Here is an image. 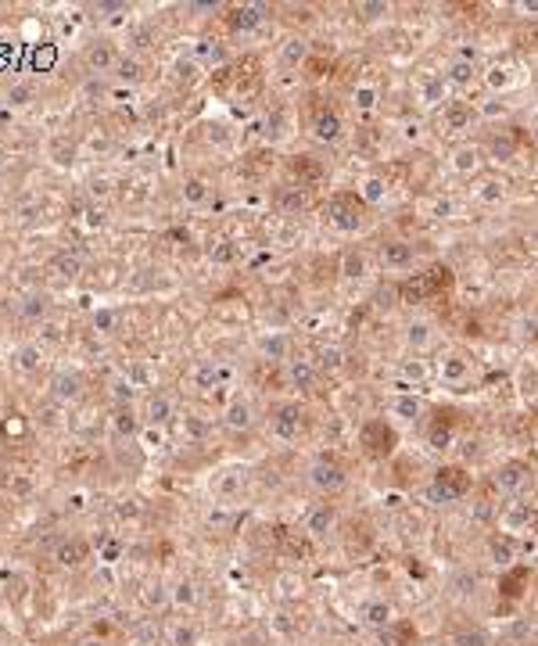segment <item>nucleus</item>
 Segmentation results:
<instances>
[{"label":"nucleus","instance_id":"nucleus-16","mask_svg":"<svg viewBox=\"0 0 538 646\" xmlns=\"http://www.w3.org/2000/svg\"><path fill=\"white\" fill-rule=\"evenodd\" d=\"M477 166H481V151H477L474 144H463V147L452 151V169H456V173L467 176V173H474Z\"/></svg>","mask_w":538,"mask_h":646},{"label":"nucleus","instance_id":"nucleus-26","mask_svg":"<svg viewBox=\"0 0 538 646\" xmlns=\"http://www.w3.org/2000/svg\"><path fill=\"white\" fill-rule=\"evenodd\" d=\"M449 79H452V83H459V86H463V83H470V79H474V58L459 54V58L449 65Z\"/></svg>","mask_w":538,"mask_h":646},{"label":"nucleus","instance_id":"nucleus-45","mask_svg":"<svg viewBox=\"0 0 538 646\" xmlns=\"http://www.w3.org/2000/svg\"><path fill=\"white\" fill-rule=\"evenodd\" d=\"M187 198H190V201H201V198H205V183H201V180H190V183H187Z\"/></svg>","mask_w":538,"mask_h":646},{"label":"nucleus","instance_id":"nucleus-25","mask_svg":"<svg viewBox=\"0 0 538 646\" xmlns=\"http://www.w3.org/2000/svg\"><path fill=\"white\" fill-rule=\"evenodd\" d=\"M227 424H230V427H241V431H248V427L255 424V416H251V406H248V402H234V406L227 409Z\"/></svg>","mask_w":538,"mask_h":646},{"label":"nucleus","instance_id":"nucleus-31","mask_svg":"<svg viewBox=\"0 0 538 646\" xmlns=\"http://www.w3.org/2000/svg\"><path fill=\"white\" fill-rule=\"evenodd\" d=\"M391 413H395V416H402V420H413V416L420 413V402H416L413 395H399V399L391 402Z\"/></svg>","mask_w":538,"mask_h":646},{"label":"nucleus","instance_id":"nucleus-36","mask_svg":"<svg viewBox=\"0 0 538 646\" xmlns=\"http://www.w3.org/2000/svg\"><path fill=\"white\" fill-rule=\"evenodd\" d=\"M352 97H355V104L362 108V112H370V108L377 104V90H373V86H355Z\"/></svg>","mask_w":538,"mask_h":646},{"label":"nucleus","instance_id":"nucleus-34","mask_svg":"<svg viewBox=\"0 0 538 646\" xmlns=\"http://www.w3.org/2000/svg\"><path fill=\"white\" fill-rule=\"evenodd\" d=\"M503 194H506V191H503V180H484V183H481V191H477V198H481V201H488V205L503 201Z\"/></svg>","mask_w":538,"mask_h":646},{"label":"nucleus","instance_id":"nucleus-12","mask_svg":"<svg viewBox=\"0 0 538 646\" xmlns=\"http://www.w3.org/2000/svg\"><path fill=\"white\" fill-rule=\"evenodd\" d=\"M427 442L435 449H449L452 446V413H438L427 427Z\"/></svg>","mask_w":538,"mask_h":646},{"label":"nucleus","instance_id":"nucleus-32","mask_svg":"<svg viewBox=\"0 0 538 646\" xmlns=\"http://www.w3.org/2000/svg\"><path fill=\"white\" fill-rule=\"evenodd\" d=\"M262 352L269 356V359H287V352H291V345H287V338H265L262 341Z\"/></svg>","mask_w":538,"mask_h":646},{"label":"nucleus","instance_id":"nucleus-42","mask_svg":"<svg viewBox=\"0 0 538 646\" xmlns=\"http://www.w3.org/2000/svg\"><path fill=\"white\" fill-rule=\"evenodd\" d=\"M488 86H496V90L510 86V72H506V69H492V72H488Z\"/></svg>","mask_w":538,"mask_h":646},{"label":"nucleus","instance_id":"nucleus-44","mask_svg":"<svg viewBox=\"0 0 538 646\" xmlns=\"http://www.w3.org/2000/svg\"><path fill=\"white\" fill-rule=\"evenodd\" d=\"M54 269H62V277H72L79 266H76V259H58V262H54Z\"/></svg>","mask_w":538,"mask_h":646},{"label":"nucleus","instance_id":"nucleus-35","mask_svg":"<svg viewBox=\"0 0 538 646\" xmlns=\"http://www.w3.org/2000/svg\"><path fill=\"white\" fill-rule=\"evenodd\" d=\"M402 377H406V381H416V385H420L423 377H427V366H423L420 359H409V363H402Z\"/></svg>","mask_w":538,"mask_h":646},{"label":"nucleus","instance_id":"nucleus-48","mask_svg":"<svg viewBox=\"0 0 538 646\" xmlns=\"http://www.w3.org/2000/svg\"><path fill=\"white\" fill-rule=\"evenodd\" d=\"M527 241H531V248H538V223L531 227V234H527Z\"/></svg>","mask_w":538,"mask_h":646},{"label":"nucleus","instance_id":"nucleus-9","mask_svg":"<svg viewBox=\"0 0 538 646\" xmlns=\"http://www.w3.org/2000/svg\"><path fill=\"white\" fill-rule=\"evenodd\" d=\"M312 137H316V140H327V144H334V140L341 137V115L334 112V108H319V112H316V119H312Z\"/></svg>","mask_w":538,"mask_h":646},{"label":"nucleus","instance_id":"nucleus-19","mask_svg":"<svg viewBox=\"0 0 538 646\" xmlns=\"http://www.w3.org/2000/svg\"><path fill=\"white\" fill-rule=\"evenodd\" d=\"M294 176H298V187H305V183L323 180V176H327V169H323L319 162H312V158H298L294 162Z\"/></svg>","mask_w":538,"mask_h":646},{"label":"nucleus","instance_id":"nucleus-22","mask_svg":"<svg viewBox=\"0 0 538 646\" xmlns=\"http://www.w3.org/2000/svg\"><path fill=\"white\" fill-rule=\"evenodd\" d=\"M381 642H384V646H413V628L391 621L388 628H381Z\"/></svg>","mask_w":538,"mask_h":646},{"label":"nucleus","instance_id":"nucleus-3","mask_svg":"<svg viewBox=\"0 0 538 646\" xmlns=\"http://www.w3.org/2000/svg\"><path fill=\"white\" fill-rule=\"evenodd\" d=\"M309 484H312L316 492H323V496H334V492H341L345 484H348V470L334 456H319L309 467Z\"/></svg>","mask_w":538,"mask_h":646},{"label":"nucleus","instance_id":"nucleus-11","mask_svg":"<svg viewBox=\"0 0 538 646\" xmlns=\"http://www.w3.org/2000/svg\"><path fill=\"white\" fill-rule=\"evenodd\" d=\"M438 377H442L445 385H463L467 377H470V359L467 356H445L438 363Z\"/></svg>","mask_w":538,"mask_h":646},{"label":"nucleus","instance_id":"nucleus-46","mask_svg":"<svg viewBox=\"0 0 538 646\" xmlns=\"http://www.w3.org/2000/svg\"><path fill=\"white\" fill-rule=\"evenodd\" d=\"M524 334H527L531 341H538V319H527V323H524Z\"/></svg>","mask_w":538,"mask_h":646},{"label":"nucleus","instance_id":"nucleus-10","mask_svg":"<svg viewBox=\"0 0 538 646\" xmlns=\"http://www.w3.org/2000/svg\"><path fill=\"white\" fill-rule=\"evenodd\" d=\"M442 119H445V130H449V133H463V130H470V123H474V108H470L467 101H449L445 112H442Z\"/></svg>","mask_w":538,"mask_h":646},{"label":"nucleus","instance_id":"nucleus-1","mask_svg":"<svg viewBox=\"0 0 538 646\" xmlns=\"http://www.w3.org/2000/svg\"><path fill=\"white\" fill-rule=\"evenodd\" d=\"M470 484H474L470 470H463V467H442L435 477H430L427 496L435 499V503H456V499H463L470 492Z\"/></svg>","mask_w":538,"mask_h":646},{"label":"nucleus","instance_id":"nucleus-20","mask_svg":"<svg viewBox=\"0 0 538 646\" xmlns=\"http://www.w3.org/2000/svg\"><path fill=\"white\" fill-rule=\"evenodd\" d=\"M445 97V79L442 76H423L420 79V101L423 104H438Z\"/></svg>","mask_w":538,"mask_h":646},{"label":"nucleus","instance_id":"nucleus-39","mask_svg":"<svg viewBox=\"0 0 538 646\" xmlns=\"http://www.w3.org/2000/svg\"><path fill=\"white\" fill-rule=\"evenodd\" d=\"M355 11H362V18H381V15H388V4L384 0H373V4H359Z\"/></svg>","mask_w":538,"mask_h":646},{"label":"nucleus","instance_id":"nucleus-38","mask_svg":"<svg viewBox=\"0 0 538 646\" xmlns=\"http://www.w3.org/2000/svg\"><path fill=\"white\" fill-rule=\"evenodd\" d=\"M513 147H517V140H513V137H496V140H492L496 158H510V154H513Z\"/></svg>","mask_w":538,"mask_h":646},{"label":"nucleus","instance_id":"nucleus-6","mask_svg":"<svg viewBox=\"0 0 538 646\" xmlns=\"http://www.w3.org/2000/svg\"><path fill=\"white\" fill-rule=\"evenodd\" d=\"M377 259H381V266L388 269V273H402V269H413L416 251H413L409 241H384L381 251H377Z\"/></svg>","mask_w":538,"mask_h":646},{"label":"nucleus","instance_id":"nucleus-43","mask_svg":"<svg viewBox=\"0 0 538 646\" xmlns=\"http://www.w3.org/2000/svg\"><path fill=\"white\" fill-rule=\"evenodd\" d=\"M169 416V402L166 399H154L151 402V420H166Z\"/></svg>","mask_w":538,"mask_h":646},{"label":"nucleus","instance_id":"nucleus-5","mask_svg":"<svg viewBox=\"0 0 538 646\" xmlns=\"http://www.w3.org/2000/svg\"><path fill=\"white\" fill-rule=\"evenodd\" d=\"M496 489L506 492V496H520L531 489V467L524 460H510L496 470Z\"/></svg>","mask_w":538,"mask_h":646},{"label":"nucleus","instance_id":"nucleus-2","mask_svg":"<svg viewBox=\"0 0 538 646\" xmlns=\"http://www.w3.org/2000/svg\"><path fill=\"white\" fill-rule=\"evenodd\" d=\"M327 220H331L334 230L355 234V230L366 227V212H362V205H359L352 194H334V198L327 201Z\"/></svg>","mask_w":538,"mask_h":646},{"label":"nucleus","instance_id":"nucleus-24","mask_svg":"<svg viewBox=\"0 0 538 646\" xmlns=\"http://www.w3.org/2000/svg\"><path fill=\"white\" fill-rule=\"evenodd\" d=\"M406 341L420 352V348H427L430 345V323L427 319H416V323H409L406 327Z\"/></svg>","mask_w":538,"mask_h":646},{"label":"nucleus","instance_id":"nucleus-37","mask_svg":"<svg viewBox=\"0 0 538 646\" xmlns=\"http://www.w3.org/2000/svg\"><path fill=\"white\" fill-rule=\"evenodd\" d=\"M194 639H198L194 625H176V628H173V642H176V646H194Z\"/></svg>","mask_w":538,"mask_h":646},{"label":"nucleus","instance_id":"nucleus-21","mask_svg":"<svg viewBox=\"0 0 538 646\" xmlns=\"http://www.w3.org/2000/svg\"><path fill=\"white\" fill-rule=\"evenodd\" d=\"M277 205H280V212L294 215V212L305 208V191H302V187H284V191L277 194Z\"/></svg>","mask_w":538,"mask_h":646},{"label":"nucleus","instance_id":"nucleus-8","mask_svg":"<svg viewBox=\"0 0 538 646\" xmlns=\"http://www.w3.org/2000/svg\"><path fill=\"white\" fill-rule=\"evenodd\" d=\"M334 524H338V510H334L331 503H319V506L309 514V521H305V531H309L312 538H327V535L334 531Z\"/></svg>","mask_w":538,"mask_h":646},{"label":"nucleus","instance_id":"nucleus-49","mask_svg":"<svg viewBox=\"0 0 538 646\" xmlns=\"http://www.w3.org/2000/svg\"><path fill=\"white\" fill-rule=\"evenodd\" d=\"M534 140H538V133H534Z\"/></svg>","mask_w":538,"mask_h":646},{"label":"nucleus","instance_id":"nucleus-14","mask_svg":"<svg viewBox=\"0 0 538 646\" xmlns=\"http://www.w3.org/2000/svg\"><path fill=\"white\" fill-rule=\"evenodd\" d=\"M488 553H492V560H496L499 567H510V564H513V557H517V543H513L510 535H492Z\"/></svg>","mask_w":538,"mask_h":646},{"label":"nucleus","instance_id":"nucleus-41","mask_svg":"<svg viewBox=\"0 0 538 646\" xmlns=\"http://www.w3.org/2000/svg\"><path fill=\"white\" fill-rule=\"evenodd\" d=\"M173 596H176V604H194V585L190 582H180Z\"/></svg>","mask_w":538,"mask_h":646},{"label":"nucleus","instance_id":"nucleus-4","mask_svg":"<svg viewBox=\"0 0 538 646\" xmlns=\"http://www.w3.org/2000/svg\"><path fill=\"white\" fill-rule=\"evenodd\" d=\"M359 442H362V449L370 453V456H391L395 453V431L384 424V420H370L366 427H362V435H359Z\"/></svg>","mask_w":538,"mask_h":646},{"label":"nucleus","instance_id":"nucleus-27","mask_svg":"<svg viewBox=\"0 0 538 646\" xmlns=\"http://www.w3.org/2000/svg\"><path fill=\"white\" fill-rule=\"evenodd\" d=\"M531 521V510H527V503H517V506H510L506 514H503V524H506V531H517V528H524Z\"/></svg>","mask_w":538,"mask_h":646},{"label":"nucleus","instance_id":"nucleus-30","mask_svg":"<svg viewBox=\"0 0 538 646\" xmlns=\"http://www.w3.org/2000/svg\"><path fill=\"white\" fill-rule=\"evenodd\" d=\"M262 11H265V8H258V4L241 8V11H237V18H234V26H237V29H255V26L262 22Z\"/></svg>","mask_w":538,"mask_h":646},{"label":"nucleus","instance_id":"nucleus-13","mask_svg":"<svg viewBox=\"0 0 538 646\" xmlns=\"http://www.w3.org/2000/svg\"><path fill=\"white\" fill-rule=\"evenodd\" d=\"M287 377H291V385H294V388L309 392V388L316 385V366H312L309 359H291V366H287Z\"/></svg>","mask_w":538,"mask_h":646},{"label":"nucleus","instance_id":"nucleus-28","mask_svg":"<svg viewBox=\"0 0 538 646\" xmlns=\"http://www.w3.org/2000/svg\"><path fill=\"white\" fill-rule=\"evenodd\" d=\"M452 646H492V639L484 635L481 628H463V632H456Z\"/></svg>","mask_w":538,"mask_h":646},{"label":"nucleus","instance_id":"nucleus-15","mask_svg":"<svg viewBox=\"0 0 538 646\" xmlns=\"http://www.w3.org/2000/svg\"><path fill=\"white\" fill-rule=\"evenodd\" d=\"M362 621L366 625H373V628H388L391 625V607L384 604V600H370V604H362Z\"/></svg>","mask_w":538,"mask_h":646},{"label":"nucleus","instance_id":"nucleus-47","mask_svg":"<svg viewBox=\"0 0 538 646\" xmlns=\"http://www.w3.org/2000/svg\"><path fill=\"white\" fill-rule=\"evenodd\" d=\"M79 646H115V642H108V639H83Z\"/></svg>","mask_w":538,"mask_h":646},{"label":"nucleus","instance_id":"nucleus-18","mask_svg":"<svg viewBox=\"0 0 538 646\" xmlns=\"http://www.w3.org/2000/svg\"><path fill=\"white\" fill-rule=\"evenodd\" d=\"M83 557H86V546L79 543V538H69V543H62L58 553H54V560H58L62 567H76Z\"/></svg>","mask_w":538,"mask_h":646},{"label":"nucleus","instance_id":"nucleus-7","mask_svg":"<svg viewBox=\"0 0 538 646\" xmlns=\"http://www.w3.org/2000/svg\"><path fill=\"white\" fill-rule=\"evenodd\" d=\"M302 431H305V413H302L294 402H287V406H280V409L273 413V435H277V438L294 442Z\"/></svg>","mask_w":538,"mask_h":646},{"label":"nucleus","instance_id":"nucleus-17","mask_svg":"<svg viewBox=\"0 0 538 646\" xmlns=\"http://www.w3.org/2000/svg\"><path fill=\"white\" fill-rule=\"evenodd\" d=\"M341 277H348V280H362L366 277V255L359 248H348L341 255Z\"/></svg>","mask_w":538,"mask_h":646},{"label":"nucleus","instance_id":"nucleus-23","mask_svg":"<svg viewBox=\"0 0 538 646\" xmlns=\"http://www.w3.org/2000/svg\"><path fill=\"white\" fill-rule=\"evenodd\" d=\"M305 54H309V43L294 36V40H287V43L280 47V62H284V65H302Z\"/></svg>","mask_w":538,"mask_h":646},{"label":"nucleus","instance_id":"nucleus-29","mask_svg":"<svg viewBox=\"0 0 538 646\" xmlns=\"http://www.w3.org/2000/svg\"><path fill=\"white\" fill-rule=\"evenodd\" d=\"M384 194H388L384 180H377V176H370V180L362 183V201H366V205H381V201H384Z\"/></svg>","mask_w":538,"mask_h":646},{"label":"nucleus","instance_id":"nucleus-40","mask_svg":"<svg viewBox=\"0 0 538 646\" xmlns=\"http://www.w3.org/2000/svg\"><path fill=\"white\" fill-rule=\"evenodd\" d=\"M319 363L327 366V370H338V366H341V352H338V348H323V352H319Z\"/></svg>","mask_w":538,"mask_h":646},{"label":"nucleus","instance_id":"nucleus-33","mask_svg":"<svg viewBox=\"0 0 538 646\" xmlns=\"http://www.w3.org/2000/svg\"><path fill=\"white\" fill-rule=\"evenodd\" d=\"M54 392H58L62 399H76V395H79V377H76V373H69V377L62 373L58 381H54Z\"/></svg>","mask_w":538,"mask_h":646}]
</instances>
